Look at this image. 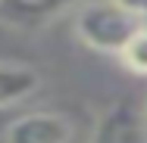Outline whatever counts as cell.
Wrapping results in <instances>:
<instances>
[{
    "label": "cell",
    "instance_id": "7",
    "mask_svg": "<svg viewBox=\"0 0 147 143\" xmlns=\"http://www.w3.org/2000/svg\"><path fill=\"white\" fill-rule=\"evenodd\" d=\"M119 6H125V9H131V13H138V16H144L147 19V0H116Z\"/></svg>",
    "mask_w": 147,
    "mask_h": 143
},
{
    "label": "cell",
    "instance_id": "4",
    "mask_svg": "<svg viewBox=\"0 0 147 143\" xmlns=\"http://www.w3.org/2000/svg\"><path fill=\"white\" fill-rule=\"evenodd\" d=\"M82 3L85 0H0V22L13 28H44Z\"/></svg>",
    "mask_w": 147,
    "mask_h": 143
},
{
    "label": "cell",
    "instance_id": "5",
    "mask_svg": "<svg viewBox=\"0 0 147 143\" xmlns=\"http://www.w3.org/2000/svg\"><path fill=\"white\" fill-rule=\"evenodd\" d=\"M38 87H41V75H38L31 65L0 62V109L28 100Z\"/></svg>",
    "mask_w": 147,
    "mask_h": 143
},
{
    "label": "cell",
    "instance_id": "8",
    "mask_svg": "<svg viewBox=\"0 0 147 143\" xmlns=\"http://www.w3.org/2000/svg\"><path fill=\"white\" fill-rule=\"evenodd\" d=\"M144 112H147V106H144Z\"/></svg>",
    "mask_w": 147,
    "mask_h": 143
},
{
    "label": "cell",
    "instance_id": "6",
    "mask_svg": "<svg viewBox=\"0 0 147 143\" xmlns=\"http://www.w3.org/2000/svg\"><path fill=\"white\" fill-rule=\"evenodd\" d=\"M119 59H122V65H125L128 72L147 78V25L125 44V50L119 53Z\"/></svg>",
    "mask_w": 147,
    "mask_h": 143
},
{
    "label": "cell",
    "instance_id": "1",
    "mask_svg": "<svg viewBox=\"0 0 147 143\" xmlns=\"http://www.w3.org/2000/svg\"><path fill=\"white\" fill-rule=\"evenodd\" d=\"M144 25V16L119 6L116 0H85L82 6H75V16H72L75 37L85 47L97 53H116V56Z\"/></svg>",
    "mask_w": 147,
    "mask_h": 143
},
{
    "label": "cell",
    "instance_id": "3",
    "mask_svg": "<svg viewBox=\"0 0 147 143\" xmlns=\"http://www.w3.org/2000/svg\"><path fill=\"white\" fill-rule=\"evenodd\" d=\"M75 128L59 112H28L6 128V143H72Z\"/></svg>",
    "mask_w": 147,
    "mask_h": 143
},
{
    "label": "cell",
    "instance_id": "2",
    "mask_svg": "<svg viewBox=\"0 0 147 143\" xmlns=\"http://www.w3.org/2000/svg\"><path fill=\"white\" fill-rule=\"evenodd\" d=\"M91 143H147V112L135 100L110 106Z\"/></svg>",
    "mask_w": 147,
    "mask_h": 143
}]
</instances>
